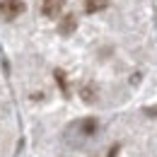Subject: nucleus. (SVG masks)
Segmentation results:
<instances>
[{"mask_svg": "<svg viewBox=\"0 0 157 157\" xmlns=\"http://www.w3.org/2000/svg\"><path fill=\"white\" fill-rule=\"evenodd\" d=\"M24 10H27L24 0H0V17H2L5 22L17 20Z\"/></svg>", "mask_w": 157, "mask_h": 157, "instance_id": "1", "label": "nucleus"}, {"mask_svg": "<svg viewBox=\"0 0 157 157\" xmlns=\"http://www.w3.org/2000/svg\"><path fill=\"white\" fill-rule=\"evenodd\" d=\"M63 7H65V0H44L41 2V15L48 17V20H56V17H60Z\"/></svg>", "mask_w": 157, "mask_h": 157, "instance_id": "2", "label": "nucleus"}, {"mask_svg": "<svg viewBox=\"0 0 157 157\" xmlns=\"http://www.w3.org/2000/svg\"><path fill=\"white\" fill-rule=\"evenodd\" d=\"M75 27H78V17L75 15H63V20L58 24V32L60 34H73Z\"/></svg>", "mask_w": 157, "mask_h": 157, "instance_id": "3", "label": "nucleus"}, {"mask_svg": "<svg viewBox=\"0 0 157 157\" xmlns=\"http://www.w3.org/2000/svg\"><path fill=\"white\" fill-rule=\"evenodd\" d=\"M109 7V0H85V12L87 15H94Z\"/></svg>", "mask_w": 157, "mask_h": 157, "instance_id": "4", "label": "nucleus"}, {"mask_svg": "<svg viewBox=\"0 0 157 157\" xmlns=\"http://www.w3.org/2000/svg\"><path fill=\"white\" fill-rule=\"evenodd\" d=\"M80 126H82V133H85V136H94V133H97L99 121H97V118H85Z\"/></svg>", "mask_w": 157, "mask_h": 157, "instance_id": "5", "label": "nucleus"}, {"mask_svg": "<svg viewBox=\"0 0 157 157\" xmlns=\"http://www.w3.org/2000/svg\"><path fill=\"white\" fill-rule=\"evenodd\" d=\"M80 94H82V99H85V101H94V87H82V92H80Z\"/></svg>", "mask_w": 157, "mask_h": 157, "instance_id": "6", "label": "nucleus"}, {"mask_svg": "<svg viewBox=\"0 0 157 157\" xmlns=\"http://www.w3.org/2000/svg\"><path fill=\"white\" fill-rule=\"evenodd\" d=\"M53 75H56V80H58L60 90H63V92H68V82H65V75H63V73H60V70H56V73H53Z\"/></svg>", "mask_w": 157, "mask_h": 157, "instance_id": "7", "label": "nucleus"}, {"mask_svg": "<svg viewBox=\"0 0 157 157\" xmlns=\"http://www.w3.org/2000/svg\"><path fill=\"white\" fill-rule=\"evenodd\" d=\"M145 114H147V116H157V106L155 109H145Z\"/></svg>", "mask_w": 157, "mask_h": 157, "instance_id": "8", "label": "nucleus"}, {"mask_svg": "<svg viewBox=\"0 0 157 157\" xmlns=\"http://www.w3.org/2000/svg\"><path fill=\"white\" fill-rule=\"evenodd\" d=\"M116 152H118V145H114V147H111V152H109L106 157H116Z\"/></svg>", "mask_w": 157, "mask_h": 157, "instance_id": "9", "label": "nucleus"}]
</instances>
